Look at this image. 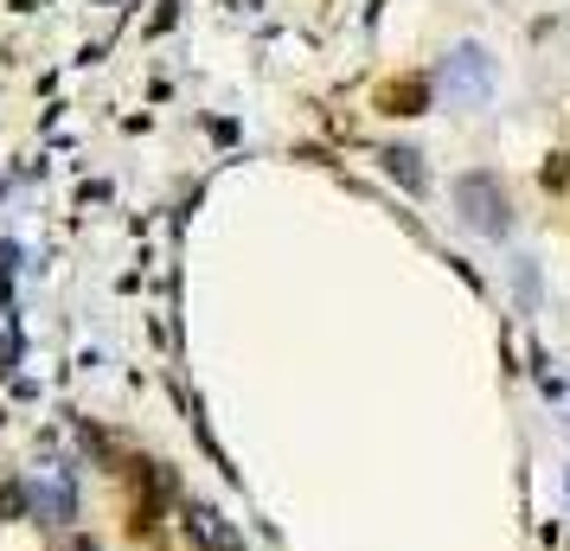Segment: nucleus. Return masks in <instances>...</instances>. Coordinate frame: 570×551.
Listing matches in <instances>:
<instances>
[{
  "label": "nucleus",
  "mask_w": 570,
  "mask_h": 551,
  "mask_svg": "<svg viewBox=\"0 0 570 551\" xmlns=\"http://www.w3.org/2000/svg\"><path fill=\"white\" fill-rule=\"evenodd\" d=\"M455 206H462V218L481 237L513 232V199H507V186L493 180V174H462V180H455Z\"/></svg>",
  "instance_id": "f257e3e1"
},
{
  "label": "nucleus",
  "mask_w": 570,
  "mask_h": 551,
  "mask_svg": "<svg viewBox=\"0 0 570 551\" xmlns=\"http://www.w3.org/2000/svg\"><path fill=\"white\" fill-rule=\"evenodd\" d=\"M372 104H379V116H423L430 109V78H411V71L404 78H385Z\"/></svg>",
  "instance_id": "f03ea898"
},
{
  "label": "nucleus",
  "mask_w": 570,
  "mask_h": 551,
  "mask_svg": "<svg viewBox=\"0 0 570 551\" xmlns=\"http://www.w3.org/2000/svg\"><path fill=\"white\" fill-rule=\"evenodd\" d=\"M186 539H193V551H244V539L212 506H186Z\"/></svg>",
  "instance_id": "7ed1b4c3"
},
{
  "label": "nucleus",
  "mask_w": 570,
  "mask_h": 551,
  "mask_svg": "<svg viewBox=\"0 0 570 551\" xmlns=\"http://www.w3.org/2000/svg\"><path fill=\"white\" fill-rule=\"evenodd\" d=\"M488 83H493L488 52H474V46H468V52H455V58H449V90H455V97H468V104H481V97H488Z\"/></svg>",
  "instance_id": "20e7f679"
},
{
  "label": "nucleus",
  "mask_w": 570,
  "mask_h": 551,
  "mask_svg": "<svg viewBox=\"0 0 570 551\" xmlns=\"http://www.w3.org/2000/svg\"><path fill=\"white\" fill-rule=\"evenodd\" d=\"M379 160H385V174H391L397 186H411V193H423V186H430V174H423V155H411V148H385Z\"/></svg>",
  "instance_id": "39448f33"
},
{
  "label": "nucleus",
  "mask_w": 570,
  "mask_h": 551,
  "mask_svg": "<svg viewBox=\"0 0 570 551\" xmlns=\"http://www.w3.org/2000/svg\"><path fill=\"white\" fill-rule=\"evenodd\" d=\"M539 180H544V193H570V155H564V148H558V155H544Z\"/></svg>",
  "instance_id": "423d86ee"
},
{
  "label": "nucleus",
  "mask_w": 570,
  "mask_h": 551,
  "mask_svg": "<svg viewBox=\"0 0 570 551\" xmlns=\"http://www.w3.org/2000/svg\"><path fill=\"white\" fill-rule=\"evenodd\" d=\"M27 513V488L20 481H0V520H20Z\"/></svg>",
  "instance_id": "0eeeda50"
},
{
  "label": "nucleus",
  "mask_w": 570,
  "mask_h": 551,
  "mask_svg": "<svg viewBox=\"0 0 570 551\" xmlns=\"http://www.w3.org/2000/svg\"><path fill=\"white\" fill-rule=\"evenodd\" d=\"M52 551H104V545H97L90 532H58V539H52Z\"/></svg>",
  "instance_id": "6e6552de"
}]
</instances>
